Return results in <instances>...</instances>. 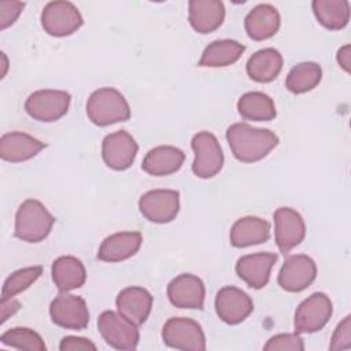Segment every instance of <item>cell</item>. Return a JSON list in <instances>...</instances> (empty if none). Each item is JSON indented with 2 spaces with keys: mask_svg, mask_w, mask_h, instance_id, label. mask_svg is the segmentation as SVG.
Returning <instances> with one entry per match:
<instances>
[{
  "mask_svg": "<svg viewBox=\"0 0 351 351\" xmlns=\"http://www.w3.org/2000/svg\"><path fill=\"white\" fill-rule=\"evenodd\" d=\"M163 343L176 350L204 351L206 336L202 326L186 317H173L166 321L162 329Z\"/></svg>",
  "mask_w": 351,
  "mask_h": 351,
  "instance_id": "5",
  "label": "cell"
},
{
  "mask_svg": "<svg viewBox=\"0 0 351 351\" xmlns=\"http://www.w3.org/2000/svg\"><path fill=\"white\" fill-rule=\"evenodd\" d=\"M70 101L71 96L66 90L41 89L29 95L25 110L36 121L53 122L66 115Z\"/></svg>",
  "mask_w": 351,
  "mask_h": 351,
  "instance_id": "6",
  "label": "cell"
},
{
  "mask_svg": "<svg viewBox=\"0 0 351 351\" xmlns=\"http://www.w3.org/2000/svg\"><path fill=\"white\" fill-rule=\"evenodd\" d=\"M274 239L284 255L299 245L306 236V225L302 215L291 207H278L274 211Z\"/></svg>",
  "mask_w": 351,
  "mask_h": 351,
  "instance_id": "14",
  "label": "cell"
},
{
  "mask_svg": "<svg viewBox=\"0 0 351 351\" xmlns=\"http://www.w3.org/2000/svg\"><path fill=\"white\" fill-rule=\"evenodd\" d=\"M311 8L317 21L329 30L344 29L350 21V3L347 0H314Z\"/></svg>",
  "mask_w": 351,
  "mask_h": 351,
  "instance_id": "28",
  "label": "cell"
},
{
  "mask_svg": "<svg viewBox=\"0 0 351 351\" xmlns=\"http://www.w3.org/2000/svg\"><path fill=\"white\" fill-rule=\"evenodd\" d=\"M152 295L141 287H128L122 289L117 299V310L133 324L143 325L152 308Z\"/></svg>",
  "mask_w": 351,
  "mask_h": 351,
  "instance_id": "18",
  "label": "cell"
},
{
  "mask_svg": "<svg viewBox=\"0 0 351 351\" xmlns=\"http://www.w3.org/2000/svg\"><path fill=\"white\" fill-rule=\"evenodd\" d=\"M351 347V315L344 317V319L336 326L332 340L330 350H348Z\"/></svg>",
  "mask_w": 351,
  "mask_h": 351,
  "instance_id": "34",
  "label": "cell"
},
{
  "mask_svg": "<svg viewBox=\"0 0 351 351\" xmlns=\"http://www.w3.org/2000/svg\"><path fill=\"white\" fill-rule=\"evenodd\" d=\"M140 213L154 223H169L180 211V192L174 189H154L138 200Z\"/></svg>",
  "mask_w": 351,
  "mask_h": 351,
  "instance_id": "11",
  "label": "cell"
},
{
  "mask_svg": "<svg viewBox=\"0 0 351 351\" xmlns=\"http://www.w3.org/2000/svg\"><path fill=\"white\" fill-rule=\"evenodd\" d=\"M226 140L233 156L243 163L263 159L278 144V137L269 129L252 128L245 122L233 123L226 129Z\"/></svg>",
  "mask_w": 351,
  "mask_h": 351,
  "instance_id": "1",
  "label": "cell"
},
{
  "mask_svg": "<svg viewBox=\"0 0 351 351\" xmlns=\"http://www.w3.org/2000/svg\"><path fill=\"white\" fill-rule=\"evenodd\" d=\"M97 329L106 343L115 350H134L140 340L137 325L121 313L111 310L99 315Z\"/></svg>",
  "mask_w": 351,
  "mask_h": 351,
  "instance_id": "4",
  "label": "cell"
},
{
  "mask_svg": "<svg viewBox=\"0 0 351 351\" xmlns=\"http://www.w3.org/2000/svg\"><path fill=\"white\" fill-rule=\"evenodd\" d=\"M47 145L23 132L4 133L0 138V156L5 162L19 163L34 158Z\"/></svg>",
  "mask_w": 351,
  "mask_h": 351,
  "instance_id": "20",
  "label": "cell"
},
{
  "mask_svg": "<svg viewBox=\"0 0 351 351\" xmlns=\"http://www.w3.org/2000/svg\"><path fill=\"white\" fill-rule=\"evenodd\" d=\"M49 315L55 325L71 330H82L89 324L86 302L77 295L59 292L49 304Z\"/></svg>",
  "mask_w": 351,
  "mask_h": 351,
  "instance_id": "8",
  "label": "cell"
},
{
  "mask_svg": "<svg viewBox=\"0 0 351 351\" xmlns=\"http://www.w3.org/2000/svg\"><path fill=\"white\" fill-rule=\"evenodd\" d=\"M23 7H25V3L22 1H12V0L0 1V29L4 30L8 26H11L16 21V18L21 15Z\"/></svg>",
  "mask_w": 351,
  "mask_h": 351,
  "instance_id": "35",
  "label": "cell"
},
{
  "mask_svg": "<svg viewBox=\"0 0 351 351\" xmlns=\"http://www.w3.org/2000/svg\"><path fill=\"white\" fill-rule=\"evenodd\" d=\"M245 47L236 40H215L210 43L199 60L200 67H225L240 59Z\"/></svg>",
  "mask_w": 351,
  "mask_h": 351,
  "instance_id": "27",
  "label": "cell"
},
{
  "mask_svg": "<svg viewBox=\"0 0 351 351\" xmlns=\"http://www.w3.org/2000/svg\"><path fill=\"white\" fill-rule=\"evenodd\" d=\"M19 308H21V303L14 298L1 300V324H4L7 318H10V315H14Z\"/></svg>",
  "mask_w": 351,
  "mask_h": 351,
  "instance_id": "37",
  "label": "cell"
},
{
  "mask_svg": "<svg viewBox=\"0 0 351 351\" xmlns=\"http://www.w3.org/2000/svg\"><path fill=\"white\" fill-rule=\"evenodd\" d=\"M1 58H3V75H1V77H4L5 70H7V58H5V53H4V52H1Z\"/></svg>",
  "mask_w": 351,
  "mask_h": 351,
  "instance_id": "39",
  "label": "cell"
},
{
  "mask_svg": "<svg viewBox=\"0 0 351 351\" xmlns=\"http://www.w3.org/2000/svg\"><path fill=\"white\" fill-rule=\"evenodd\" d=\"M86 115L97 126H108L130 118V107L125 96L115 88H100L86 101Z\"/></svg>",
  "mask_w": 351,
  "mask_h": 351,
  "instance_id": "3",
  "label": "cell"
},
{
  "mask_svg": "<svg viewBox=\"0 0 351 351\" xmlns=\"http://www.w3.org/2000/svg\"><path fill=\"white\" fill-rule=\"evenodd\" d=\"M277 254L273 252L244 255L236 262V273L250 288L261 289L267 285L270 270L277 262Z\"/></svg>",
  "mask_w": 351,
  "mask_h": 351,
  "instance_id": "17",
  "label": "cell"
},
{
  "mask_svg": "<svg viewBox=\"0 0 351 351\" xmlns=\"http://www.w3.org/2000/svg\"><path fill=\"white\" fill-rule=\"evenodd\" d=\"M254 310L252 299L240 288L228 285L221 288L215 296L217 315L229 325L243 322Z\"/></svg>",
  "mask_w": 351,
  "mask_h": 351,
  "instance_id": "16",
  "label": "cell"
},
{
  "mask_svg": "<svg viewBox=\"0 0 351 351\" xmlns=\"http://www.w3.org/2000/svg\"><path fill=\"white\" fill-rule=\"evenodd\" d=\"M84 23L78 8L70 1H49L41 12L43 29L53 37H66Z\"/></svg>",
  "mask_w": 351,
  "mask_h": 351,
  "instance_id": "10",
  "label": "cell"
},
{
  "mask_svg": "<svg viewBox=\"0 0 351 351\" xmlns=\"http://www.w3.org/2000/svg\"><path fill=\"white\" fill-rule=\"evenodd\" d=\"M191 147L195 152L192 171L199 178H211L223 166V154L217 137L210 132H199L192 137Z\"/></svg>",
  "mask_w": 351,
  "mask_h": 351,
  "instance_id": "7",
  "label": "cell"
},
{
  "mask_svg": "<svg viewBox=\"0 0 351 351\" xmlns=\"http://www.w3.org/2000/svg\"><path fill=\"white\" fill-rule=\"evenodd\" d=\"M239 114L248 121L266 122L276 118L277 111L273 99L263 92H247L237 101Z\"/></svg>",
  "mask_w": 351,
  "mask_h": 351,
  "instance_id": "29",
  "label": "cell"
},
{
  "mask_svg": "<svg viewBox=\"0 0 351 351\" xmlns=\"http://www.w3.org/2000/svg\"><path fill=\"white\" fill-rule=\"evenodd\" d=\"M317 277L315 262L304 255H289L280 269L277 281L278 285L287 292H302Z\"/></svg>",
  "mask_w": 351,
  "mask_h": 351,
  "instance_id": "12",
  "label": "cell"
},
{
  "mask_svg": "<svg viewBox=\"0 0 351 351\" xmlns=\"http://www.w3.org/2000/svg\"><path fill=\"white\" fill-rule=\"evenodd\" d=\"M263 350L266 351H303L304 343L298 333H280L267 340Z\"/></svg>",
  "mask_w": 351,
  "mask_h": 351,
  "instance_id": "33",
  "label": "cell"
},
{
  "mask_svg": "<svg viewBox=\"0 0 351 351\" xmlns=\"http://www.w3.org/2000/svg\"><path fill=\"white\" fill-rule=\"evenodd\" d=\"M322 78V69L315 62H302L291 69L287 75L285 86L295 95L313 90Z\"/></svg>",
  "mask_w": 351,
  "mask_h": 351,
  "instance_id": "30",
  "label": "cell"
},
{
  "mask_svg": "<svg viewBox=\"0 0 351 351\" xmlns=\"http://www.w3.org/2000/svg\"><path fill=\"white\" fill-rule=\"evenodd\" d=\"M140 232H118L106 237L97 251V259L103 262H121L133 256L141 247Z\"/></svg>",
  "mask_w": 351,
  "mask_h": 351,
  "instance_id": "22",
  "label": "cell"
},
{
  "mask_svg": "<svg viewBox=\"0 0 351 351\" xmlns=\"http://www.w3.org/2000/svg\"><path fill=\"white\" fill-rule=\"evenodd\" d=\"M185 154L173 145H159L149 149L141 163V169L156 177H163L178 171L184 163Z\"/></svg>",
  "mask_w": 351,
  "mask_h": 351,
  "instance_id": "23",
  "label": "cell"
},
{
  "mask_svg": "<svg viewBox=\"0 0 351 351\" xmlns=\"http://www.w3.org/2000/svg\"><path fill=\"white\" fill-rule=\"evenodd\" d=\"M332 302L324 292H315L304 299L295 311V333H314L321 330L332 317Z\"/></svg>",
  "mask_w": 351,
  "mask_h": 351,
  "instance_id": "9",
  "label": "cell"
},
{
  "mask_svg": "<svg viewBox=\"0 0 351 351\" xmlns=\"http://www.w3.org/2000/svg\"><path fill=\"white\" fill-rule=\"evenodd\" d=\"M337 63L340 64V67L350 73V62H351V47L347 44L344 47H341L339 51H337Z\"/></svg>",
  "mask_w": 351,
  "mask_h": 351,
  "instance_id": "38",
  "label": "cell"
},
{
  "mask_svg": "<svg viewBox=\"0 0 351 351\" xmlns=\"http://www.w3.org/2000/svg\"><path fill=\"white\" fill-rule=\"evenodd\" d=\"M188 18L192 29L200 34L217 30L225 19V7L218 0H191Z\"/></svg>",
  "mask_w": 351,
  "mask_h": 351,
  "instance_id": "19",
  "label": "cell"
},
{
  "mask_svg": "<svg viewBox=\"0 0 351 351\" xmlns=\"http://www.w3.org/2000/svg\"><path fill=\"white\" fill-rule=\"evenodd\" d=\"M245 69L251 80L261 84L271 82L282 69V55L274 48L259 49L248 59Z\"/></svg>",
  "mask_w": 351,
  "mask_h": 351,
  "instance_id": "26",
  "label": "cell"
},
{
  "mask_svg": "<svg viewBox=\"0 0 351 351\" xmlns=\"http://www.w3.org/2000/svg\"><path fill=\"white\" fill-rule=\"evenodd\" d=\"M43 274V267L41 266H30V267H23L19 270H15L11 273L1 288V300L4 299H11L15 295L26 291L36 280Z\"/></svg>",
  "mask_w": 351,
  "mask_h": 351,
  "instance_id": "32",
  "label": "cell"
},
{
  "mask_svg": "<svg viewBox=\"0 0 351 351\" xmlns=\"http://www.w3.org/2000/svg\"><path fill=\"white\" fill-rule=\"evenodd\" d=\"M206 289L203 281L191 273L173 278L167 285V298L178 308L202 310L204 306Z\"/></svg>",
  "mask_w": 351,
  "mask_h": 351,
  "instance_id": "15",
  "label": "cell"
},
{
  "mask_svg": "<svg viewBox=\"0 0 351 351\" xmlns=\"http://www.w3.org/2000/svg\"><path fill=\"white\" fill-rule=\"evenodd\" d=\"M0 341L4 346L25 351H45L47 346L41 336L30 328H11L0 336Z\"/></svg>",
  "mask_w": 351,
  "mask_h": 351,
  "instance_id": "31",
  "label": "cell"
},
{
  "mask_svg": "<svg viewBox=\"0 0 351 351\" xmlns=\"http://www.w3.org/2000/svg\"><path fill=\"white\" fill-rule=\"evenodd\" d=\"M138 145L126 130H118L104 137L101 143V158L112 170L129 169L137 155Z\"/></svg>",
  "mask_w": 351,
  "mask_h": 351,
  "instance_id": "13",
  "label": "cell"
},
{
  "mask_svg": "<svg viewBox=\"0 0 351 351\" xmlns=\"http://www.w3.org/2000/svg\"><path fill=\"white\" fill-rule=\"evenodd\" d=\"M281 25V18L271 4H258L247 14L244 27L250 38L263 41L273 37Z\"/></svg>",
  "mask_w": 351,
  "mask_h": 351,
  "instance_id": "21",
  "label": "cell"
},
{
  "mask_svg": "<svg viewBox=\"0 0 351 351\" xmlns=\"http://www.w3.org/2000/svg\"><path fill=\"white\" fill-rule=\"evenodd\" d=\"M270 237V223L259 217H243L237 219L230 229V244L236 248H244L267 241Z\"/></svg>",
  "mask_w": 351,
  "mask_h": 351,
  "instance_id": "24",
  "label": "cell"
},
{
  "mask_svg": "<svg viewBox=\"0 0 351 351\" xmlns=\"http://www.w3.org/2000/svg\"><path fill=\"white\" fill-rule=\"evenodd\" d=\"M52 281L59 292H69L85 284L86 270L84 263L71 255H63L52 263Z\"/></svg>",
  "mask_w": 351,
  "mask_h": 351,
  "instance_id": "25",
  "label": "cell"
},
{
  "mask_svg": "<svg viewBox=\"0 0 351 351\" xmlns=\"http://www.w3.org/2000/svg\"><path fill=\"white\" fill-rule=\"evenodd\" d=\"M55 221L41 202L26 199L16 210L14 234L26 243H40L48 237Z\"/></svg>",
  "mask_w": 351,
  "mask_h": 351,
  "instance_id": "2",
  "label": "cell"
},
{
  "mask_svg": "<svg viewBox=\"0 0 351 351\" xmlns=\"http://www.w3.org/2000/svg\"><path fill=\"white\" fill-rule=\"evenodd\" d=\"M60 351H85V350H96V344L92 343L89 339L77 337V336H66L60 340L59 344Z\"/></svg>",
  "mask_w": 351,
  "mask_h": 351,
  "instance_id": "36",
  "label": "cell"
}]
</instances>
